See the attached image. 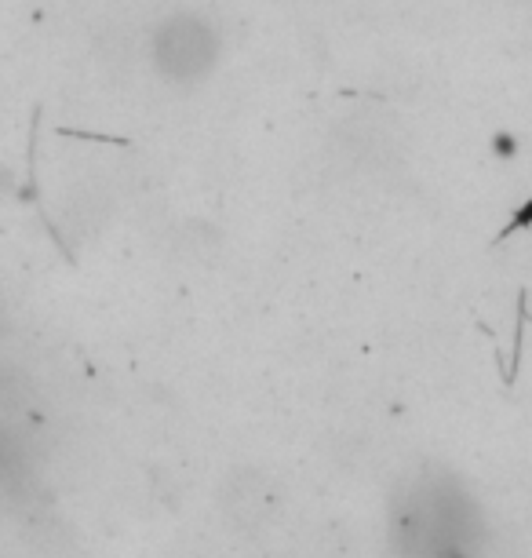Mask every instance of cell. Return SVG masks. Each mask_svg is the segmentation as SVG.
Wrapping results in <instances>:
<instances>
[{
	"label": "cell",
	"instance_id": "cell-2",
	"mask_svg": "<svg viewBox=\"0 0 532 558\" xmlns=\"http://www.w3.org/2000/svg\"><path fill=\"white\" fill-rule=\"evenodd\" d=\"M529 223H532V197H529V201H525L522 208H518V212H514V219H511V223H507V227L500 230V238H511L514 230L529 227Z\"/></svg>",
	"mask_w": 532,
	"mask_h": 558
},
{
	"label": "cell",
	"instance_id": "cell-1",
	"mask_svg": "<svg viewBox=\"0 0 532 558\" xmlns=\"http://www.w3.org/2000/svg\"><path fill=\"white\" fill-rule=\"evenodd\" d=\"M157 70L172 81H190L212 66L215 59V33L205 19L197 15H179L157 33L154 41Z\"/></svg>",
	"mask_w": 532,
	"mask_h": 558
}]
</instances>
